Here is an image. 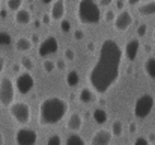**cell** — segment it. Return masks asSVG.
<instances>
[{
    "label": "cell",
    "mask_w": 155,
    "mask_h": 145,
    "mask_svg": "<svg viewBox=\"0 0 155 145\" xmlns=\"http://www.w3.org/2000/svg\"><path fill=\"white\" fill-rule=\"evenodd\" d=\"M122 48L114 40H104L97 64L89 73V83L95 92L105 94L119 79Z\"/></svg>",
    "instance_id": "cell-1"
},
{
    "label": "cell",
    "mask_w": 155,
    "mask_h": 145,
    "mask_svg": "<svg viewBox=\"0 0 155 145\" xmlns=\"http://www.w3.org/2000/svg\"><path fill=\"white\" fill-rule=\"evenodd\" d=\"M68 112V101L62 97H45L39 104V124L42 127L54 126L63 119Z\"/></svg>",
    "instance_id": "cell-2"
},
{
    "label": "cell",
    "mask_w": 155,
    "mask_h": 145,
    "mask_svg": "<svg viewBox=\"0 0 155 145\" xmlns=\"http://www.w3.org/2000/svg\"><path fill=\"white\" fill-rule=\"evenodd\" d=\"M77 17L83 24H97L101 20L100 5L94 0H80L77 5Z\"/></svg>",
    "instance_id": "cell-3"
},
{
    "label": "cell",
    "mask_w": 155,
    "mask_h": 145,
    "mask_svg": "<svg viewBox=\"0 0 155 145\" xmlns=\"http://www.w3.org/2000/svg\"><path fill=\"white\" fill-rule=\"evenodd\" d=\"M9 113L18 124H27L32 118L30 106L24 101H15L14 104H11L9 106Z\"/></svg>",
    "instance_id": "cell-4"
},
{
    "label": "cell",
    "mask_w": 155,
    "mask_h": 145,
    "mask_svg": "<svg viewBox=\"0 0 155 145\" xmlns=\"http://www.w3.org/2000/svg\"><path fill=\"white\" fill-rule=\"evenodd\" d=\"M15 98V88H14V82L11 77L8 76H3L2 80H0V104L3 106H11L14 104Z\"/></svg>",
    "instance_id": "cell-5"
},
{
    "label": "cell",
    "mask_w": 155,
    "mask_h": 145,
    "mask_svg": "<svg viewBox=\"0 0 155 145\" xmlns=\"http://www.w3.org/2000/svg\"><path fill=\"white\" fill-rule=\"evenodd\" d=\"M155 104V98L151 94H143L137 98L136 104H134V115L137 118H146L149 116V113L152 112Z\"/></svg>",
    "instance_id": "cell-6"
},
{
    "label": "cell",
    "mask_w": 155,
    "mask_h": 145,
    "mask_svg": "<svg viewBox=\"0 0 155 145\" xmlns=\"http://www.w3.org/2000/svg\"><path fill=\"white\" fill-rule=\"evenodd\" d=\"M38 141V133L33 129L21 127L15 133V142L17 145H35Z\"/></svg>",
    "instance_id": "cell-7"
},
{
    "label": "cell",
    "mask_w": 155,
    "mask_h": 145,
    "mask_svg": "<svg viewBox=\"0 0 155 145\" xmlns=\"http://www.w3.org/2000/svg\"><path fill=\"white\" fill-rule=\"evenodd\" d=\"M15 86H17V89H18V92L21 94V95H26V94H29L32 89H33V86H35V79H33V76L30 74V73H21V74H18V77H17V80H15Z\"/></svg>",
    "instance_id": "cell-8"
},
{
    "label": "cell",
    "mask_w": 155,
    "mask_h": 145,
    "mask_svg": "<svg viewBox=\"0 0 155 145\" xmlns=\"http://www.w3.org/2000/svg\"><path fill=\"white\" fill-rule=\"evenodd\" d=\"M57 48H59L57 38H56L54 35H48L44 41H41L38 51H39V56L47 57V56H50V54H53V53H56V51H57Z\"/></svg>",
    "instance_id": "cell-9"
},
{
    "label": "cell",
    "mask_w": 155,
    "mask_h": 145,
    "mask_svg": "<svg viewBox=\"0 0 155 145\" xmlns=\"http://www.w3.org/2000/svg\"><path fill=\"white\" fill-rule=\"evenodd\" d=\"M131 24H133V15H131V12L127 11V9L120 11V12L116 15V18H114V29H116V30L124 32V30H127Z\"/></svg>",
    "instance_id": "cell-10"
},
{
    "label": "cell",
    "mask_w": 155,
    "mask_h": 145,
    "mask_svg": "<svg viewBox=\"0 0 155 145\" xmlns=\"http://www.w3.org/2000/svg\"><path fill=\"white\" fill-rule=\"evenodd\" d=\"M111 138H113V135H111L110 130L101 129V130L95 132V135L92 136L91 145H108L110 144V141H111Z\"/></svg>",
    "instance_id": "cell-11"
},
{
    "label": "cell",
    "mask_w": 155,
    "mask_h": 145,
    "mask_svg": "<svg viewBox=\"0 0 155 145\" xmlns=\"http://www.w3.org/2000/svg\"><path fill=\"white\" fill-rule=\"evenodd\" d=\"M139 48H140L139 38H131V40H128V43L125 44V50H124L127 59H128V60H134V59L137 57V54H139Z\"/></svg>",
    "instance_id": "cell-12"
},
{
    "label": "cell",
    "mask_w": 155,
    "mask_h": 145,
    "mask_svg": "<svg viewBox=\"0 0 155 145\" xmlns=\"http://www.w3.org/2000/svg\"><path fill=\"white\" fill-rule=\"evenodd\" d=\"M65 11H66L65 2L63 0H56V2L51 3V12H50V15H51L53 20L62 21L63 20V15H65Z\"/></svg>",
    "instance_id": "cell-13"
},
{
    "label": "cell",
    "mask_w": 155,
    "mask_h": 145,
    "mask_svg": "<svg viewBox=\"0 0 155 145\" xmlns=\"http://www.w3.org/2000/svg\"><path fill=\"white\" fill-rule=\"evenodd\" d=\"M66 127L71 132H78L83 127V118H81V115H78V113L69 115V118L66 121Z\"/></svg>",
    "instance_id": "cell-14"
},
{
    "label": "cell",
    "mask_w": 155,
    "mask_h": 145,
    "mask_svg": "<svg viewBox=\"0 0 155 145\" xmlns=\"http://www.w3.org/2000/svg\"><path fill=\"white\" fill-rule=\"evenodd\" d=\"M139 14L143 15V17H149V15H154L155 14V0H149V2H143L139 5L137 8Z\"/></svg>",
    "instance_id": "cell-15"
},
{
    "label": "cell",
    "mask_w": 155,
    "mask_h": 145,
    "mask_svg": "<svg viewBox=\"0 0 155 145\" xmlns=\"http://www.w3.org/2000/svg\"><path fill=\"white\" fill-rule=\"evenodd\" d=\"M15 21H17L18 24H29V23L32 21V14H30V11L21 8V9L15 14Z\"/></svg>",
    "instance_id": "cell-16"
},
{
    "label": "cell",
    "mask_w": 155,
    "mask_h": 145,
    "mask_svg": "<svg viewBox=\"0 0 155 145\" xmlns=\"http://www.w3.org/2000/svg\"><path fill=\"white\" fill-rule=\"evenodd\" d=\"M92 118H94V121H95L97 124H105V123H107V119H108V113L104 110L103 107H98V109H95V110H94Z\"/></svg>",
    "instance_id": "cell-17"
},
{
    "label": "cell",
    "mask_w": 155,
    "mask_h": 145,
    "mask_svg": "<svg viewBox=\"0 0 155 145\" xmlns=\"http://www.w3.org/2000/svg\"><path fill=\"white\" fill-rule=\"evenodd\" d=\"M66 85L68 86H71V88H75L78 83H80V74H78V71H75V70H71L68 74H66Z\"/></svg>",
    "instance_id": "cell-18"
},
{
    "label": "cell",
    "mask_w": 155,
    "mask_h": 145,
    "mask_svg": "<svg viewBox=\"0 0 155 145\" xmlns=\"http://www.w3.org/2000/svg\"><path fill=\"white\" fill-rule=\"evenodd\" d=\"M15 47L18 51H29L32 48V41L26 36H20L17 41H15Z\"/></svg>",
    "instance_id": "cell-19"
},
{
    "label": "cell",
    "mask_w": 155,
    "mask_h": 145,
    "mask_svg": "<svg viewBox=\"0 0 155 145\" xmlns=\"http://www.w3.org/2000/svg\"><path fill=\"white\" fill-rule=\"evenodd\" d=\"M80 101L81 103H84V104H87V103H92L94 100H95V92L92 91V89H89V88H83L81 91H80Z\"/></svg>",
    "instance_id": "cell-20"
},
{
    "label": "cell",
    "mask_w": 155,
    "mask_h": 145,
    "mask_svg": "<svg viewBox=\"0 0 155 145\" xmlns=\"http://www.w3.org/2000/svg\"><path fill=\"white\" fill-rule=\"evenodd\" d=\"M145 73L151 77V79H154L155 80V57L154 56H149L146 60H145Z\"/></svg>",
    "instance_id": "cell-21"
},
{
    "label": "cell",
    "mask_w": 155,
    "mask_h": 145,
    "mask_svg": "<svg viewBox=\"0 0 155 145\" xmlns=\"http://www.w3.org/2000/svg\"><path fill=\"white\" fill-rule=\"evenodd\" d=\"M66 145H86V142H84V139H83L80 135L72 133V135H69V136H68V139H66Z\"/></svg>",
    "instance_id": "cell-22"
},
{
    "label": "cell",
    "mask_w": 155,
    "mask_h": 145,
    "mask_svg": "<svg viewBox=\"0 0 155 145\" xmlns=\"http://www.w3.org/2000/svg\"><path fill=\"white\" fill-rule=\"evenodd\" d=\"M122 132H124L122 121H120V119H114L113 124H111V135H113V136H120Z\"/></svg>",
    "instance_id": "cell-23"
},
{
    "label": "cell",
    "mask_w": 155,
    "mask_h": 145,
    "mask_svg": "<svg viewBox=\"0 0 155 145\" xmlns=\"http://www.w3.org/2000/svg\"><path fill=\"white\" fill-rule=\"evenodd\" d=\"M20 65L29 73V71H32L33 70V67H35V64H33V60H32V57H29V56H23L21 57V60H20Z\"/></svg>",
    "instance_id": "cell-24"
},
{
    "label": "cell",
    "mask_w": 155,
    "mask_h": 145,
    "mask_svg": "<svg viewBox=\"0 0 155 145\" xmlns=\"http://www.w3.org/2000/svg\"><path fill=\"white\" fill-rule=\"evenodd\" d=\"M11 44H12L11 33H8L5 30H0V46H11Z\"/></svg>",
    "instance_id": "cell-25"
},
{
    "label": "cell",
    "mask_w": 155,
    "mask_h": 145,
    "mask_svg": "<svg viewBox=\"0 0 155 145\" xmlns=\"http://www.w3.org/2000/svg\"><path fill=\"white\" fill-rule=\"evenodd\" d=\"M8 9L14 11V12H18L23 6V0H8Z\"/></svg>",
    "instance_id": "cell-26"
},
{
    "label": "cell",
    "mask_w": 155,
    "mask_h": 145,
    "mask_svg": "<svg viewBox=\"0 0 155 145\" xmlns=\"http://www.w3.org/2000/svg\"><path fill=\"white\" fill-rule=\"evenodd\" d=\"M42 67H44V71L45 73H53L56 70V62L54 60H44Z\"/></svg>",
    "instance_id": "cell-27"
},
{
    "label": "cell",
    "mask_w": 155,
    "mask_h": 145,
    "mask_svg": "<svg viewBox=\"0 0 155 145\" xmlns=\"http://www.w3.org/2000/svg\"><path fill=\"white\" fill-rule=\"evenodd\" d=\"M71 29H72V26H71V21L69 20H62L60 21V30L62 32L68 33V32H71Z\"/></svg>",
    "instance_id": "cell-28"
},
{
    "label": "cell",
    "mask_w": 155,
    "mask_h": 145,
    "mask_svg": "<svg viewBox=\"0 0 155 145\" xmlns=\"http://www.w3.org/2000/svg\"><path fill=\"white\" fill-rule=\"evenodd\" d=\"M47 145H62V139H60L57 135H53V136H50V138H48Z\"/></svg>",
    "instance_id": "cell-29"
},
{
    "label": "cell",
    "mask_w": 155,
    "mask_h": 145,
    "mask_svg": "<svg viewBox=\"0 0 155 145\" xmlns=\"http://www.w3.org/2000/svg\"><path fill=\"white\" fill-rule=\"evenodd\" d=\"M114 18H116V14H114L113 11H110V9H108V11L105 12V21H107V23H110V21H113V23H114Z\"/></svg>",
    "instance_id": "cell-30"
},
{
    "label": "cell",
    "mask_w": 155,
    "mask_h": 145,
    "mask_svg": "<svg viewBox=\"0 0 155 145\" xmlns=\"http://www.w3.org/2000/svg\"><path fill=\"white\" fill-rule=\"evenodd\" d=\"M74 57H75L74 50H72V48H66V50H65V59H66V60H72Z\"/></svg>",
    "instance_id": "cell-31"
},
{
    "label": "cell",
    "mask_w": 155,
    "mask_h": 145,
    "mask_svg": "<svg viewBox=\"0 0 155 145\" xmlns=\"http://www.w3.org/2000/svg\"><path fill=\"white\" fill-rule=\"evenodd\" d=\"M74 38H75L77 41H81V40L84 38V32H83L81 29H75V30H74Z\"/></svg>",
    "instance_id": "cell-32"
},
{
    "label": "cell",
    "mask_w": 155,
    "mask_h": 145,
    "mask_svg": "<svg viewBox=\"0 0 155 145\" xmlns=\"http://www.w3.org/2000/svg\"><path fill=\"white\" fill-rule=\"evenodd\" d=\"M146 30H148V26H146V24H140V26L137 27V35H139V36H143V35L146 33Z\"/></svg>",
    "instance_id": "cell-33"
},
{
    "label": "cell",
    "mask_w": 155,
    "mask_h": 145,
    "mask_svg": "<svg viewBox=\"0 0 155 145\" xmlns=\"http://www.w3.org/2000/svg\"><path fill=\"white\" fill-rule=\"evenodd\" d=\"M134 145H149V141H148L146 138L140 136V138H137V139L134 141Z\"/></svg>",
    "instance_id": "cell-34"
},
{
    "label": "cell",
    "mask_w": 155,
    "mask_h": 145,
    "mask_svg": "<svg viewBox=\"0 0 155 145\" xmlns=\"http://www.w3.org/2000/svg\"><path fill=\"white\" fill-rule=\"evenodd\" d=\"M56 68H59V70H65L66 68V64H65V60H62V59H57L56 60Z\"/></svg>",
    "instance_id": "cell-35"
},
{
    "label": "cell",
    "mask_w": 155,
    "mask_h": 145,
    "mask_svg": "<svg viewBox=\"0 0 155 145\" xmlns=\"http://www.w3.org/2000/svg\"><path fill=\"white\" fill-rule=\"evenodd\" d=\"M114 6H116V9H119V11H124V8H125V2H124V0H116Z\"/></svg>",
    "instance_id": "cell-36"
},
{
    "label": "cell",
    "mask_w": 155,
    "mask_h": 145,
    "mask_svg": "<svg viewBox=\"0 0 155 145\" xmlns=\"http://www.w3.org/2000/svg\"><path fill=\"white\" fill-rule=\"evenodd\" d=\"M128 130H130V133H136V130H137V124H136L134 121H131L130 126H128Z\"/></svg>",
    "instance_id": "cell-37"
},
{
    "label": "cell",
    "mask_w": 155,
    "mask_h": 145,
    "mask_svg": "<svg viewBox=\"0 0 155 145\" xmlns=\"http://www.w3.org/2000/svg\"><path fill=\"white\" fill-rule=\"evenodd\" d=\"M51 20L53 18H51V15H50V14H44V15H42V23H44V24H48Z\"/></svg>",
    "instance_id": "cell-38"
},
{
    "label": "cell",
    "mask_w": 155,
    "mask_h": 145,
    "mask_svg": "<svg viewBox=\"0 0 155 145\" xmlns=\"http://www.w3.org/2000/svg\"><path fill=\"white\" fill-rule=\"evenodd\" d=\"M5 65H6V59L3 56H0V73L5 70Z\"/></svg>",
    "instance_id": "cell-39"
},
{
    "label": "cell",
    "mask_w": 155,
    "mask_h": 145,
    "mask_svg": "<svg viewBox=\"0 0 155 145\" xmlns=\"http://www.w3.org/2000/svg\"><path fill=\"white\" fill-rule=\"evenodd\" d=\"M110 3H111V0H100V2H98L100 6H108Z\"/></svg>",
    "instance_id": "cell-40"
},
{
    "label": "cell",
    "mask_w": 155,
    "mask_h": 145,
    "mask_svg": "<svg viewBox=\"0 0 155 145\" xmlns=\"http://www.w3.org/2000/svg\"><path fill=\"white\" fill-rule=\"evenodd\" d=\"M30 41H32V43H38V41H39V36H38L36 33H33L32 38H30Z\"/></svg>",
    "instance_id": "cell-41"
},
{
    "label": "cell",
    "mask_w": 155,
    "mask_h": 145,
    "mask_svg": "<svg viewBox=\"0 0 155 145\" xmlns=\"http://www.w3.org/2000/svg\"><path fill=\"white\" fill-rule=\"evenodd\" d=\"M6 15H8V9H2L0 11V17L2 18H6Z\"/></svg>",
    "instance_id": "cell-42"
},
{
    "label": "cell",
    "mask_w": 155,
    "mask_h": 145,
    "mask_svg": "<svg viewBox=\"0 0 155 145\" xmlns=\"http://www.w3.org/2000/svg\"><path fill=\"white\" fill-rule=\"evenodd\" d=\"M20 67H21L20 64H15V65L12 67V71H15V73H18V71H20Z\"/></svg>",
    "instance_id": "cell-43"
},
{
    "label": "cell",
    "mask_w": 155,
    "mask_h": 145,
    "mask_svg": "<svg viewBox=\"0 0 155 145\" xmlns=\"http://www.w3.org/2000/svg\"><path fill=\"white\" fill-rule=\"evenodd\" d=\"M33 26H35V27H39V26H41V21H39V20H35V21H33Z\"/></svg>",
    "instance_id": "cell-44"
},
{
    "label": "cell",
    "mask_w": 155,
    "mask_h": 145,
    "mask_svg": "<svg viewBox=\"0 0 155 145\" xmlns=\"http://www.w3.org/2000/svg\"><path fill=\"white\" fill-rule=\"evenodd\" d=\"M3 144H5V136L0 133V145H3Z\"/></svg>",
    "instance_id": "cell-45"
}]
</instances>
